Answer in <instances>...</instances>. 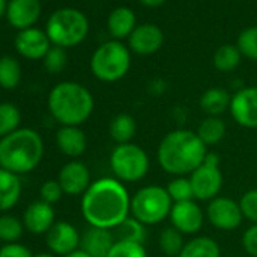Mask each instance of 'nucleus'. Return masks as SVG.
I'll use <instances>...</instances> for the list:
<instances>
[{"label":"nucleus","mask_w":257,"mask_h":257,"mask_svg":"<svg viewBox=\"0 0 257 257\" xmlns=\"http://www.w3.org/2000/svg\"><path fill=\"white\" fill-rule=\"evenodd\" d=\"M131 200L119 180L103 177L92 182L82 195L80 210L91 227L112 230L128 218Z\"/></svg>","instance_id":"1"},{"label":"nucleus","mask_w":257,"mask_h":257,"mask_svg":"<svg viewBox=\"0 0 257 257\" xmlns=\"http://www.w3.org/2000/svg\"><path fill=\"white\" fill-rule=\"evenodd\" d=\"M207 147L198 135L186 128L173 131L161 141L158 161L164 171L177 177L192 174L206 159Z\"/></svg>","instance_id":"2"},{"label":"nucleus","mask_w":257,"mask_h":257,"mask_svg":"<svg viewBox=\"0 0 257 257\" xmlns=\"http://www.w3.org/2000/svg\"><path fill=\"white\" fill-rule=\"evenodd\" d=\"M43 156V140L32 128H19L0 140V168L17 176L35 170Z\"/></svg>","instance_id":"3"},{"label":"nucleus","mask_w":257,"mask_h":257,"mask_svg":"<svg viewBox=\"0 0 257 257\" xmlns=\"http://www.w3.org/2000/svg\"><path fill=\"white\" fill-rule=\"evenodd\" d=\"M49 110L61 125H80L91 116L94 98L83 85L61 82L49 94Z\"/></svg>","instance_id":"4"},{"label":"nucleus","mask_w":257,"mask_h":257,"mask_svg":"<svg viewBox=\"0 0 257 257\" xmlns=\"http://www.w3.org/2000/svg\"><path fill=\"white\" fill-rule=\"evenodd\" d=\"M89 23L83 13L74 8L55 11L46 25V34L52 44L67 49L80 44L88 35Z\"/></svg>","instance_id":"5"},{"label":"nucleus","mask_w":257,"mask_h":257,"mask_svg":"<svg viewBox=\"0 0 257 257\" xmlns=\"http://www.w3.org/2000/svg\"><path fill=\"white\" fill-rule=\"evenodd\" d=\"M131 68V52L113 40L103 43L91 56V71L101 82H116Z\"/></svg>","instance_id":"6"},{"label":"nucleus","mask_w":257,"mask_h":257,"mask_svg":"<svg viewBox=\"0 0 257 257\" xmlns=\"http://www.w3.org/2000/svg\"><path fill=\"white\" fill-rule=\"evenodd\" d=\"M173 200L165 188L150 185L141 188L131 200V213L144 225H153L170 216Z\"/></svg>","instance_id":"7"},{"label":"nucleus","mask_w":257,"mask_h":257,"mask_svg":"<svg viewBox=\"0 0 257 257\" xmlns=\"http://www.w3.org/2000/svg\"><path fill=\"white\" fill-rule=\"evenodd\" d=\"M147 153L137 144H118L110 155V168L119 182H138L149 173Z\"/></svg>","instance_id":"8"},{"label":"nucleus","mask_w":257,"mask_h":257,"mask_svg":"<svg viewBox=\"0 0 257 257\" xmlns=\"http://www.w3.org/2000/svg\"><path fill=\"white\" fill-rule=\"evenodd\" d=\"M194 198L201 201H212L219 197L222 188V174L219 170V156L215 153L206 155L204 162L189 176Z\"/></svg>","instance_id":"9"},{"label":"nucleus","mask_w":257,"mask_h":257,"mask_svg":"<svg viewBox=\"0 0 257 257\" xmlns=\"http://www.w3.org/2000/svg\"><path fill=\"white\" fill-rule=\"evenodd\" d=\"M207 219L219 230H234L240 225L243 215L239 203L227 197H216L207 206Z\"/></svg>","instance_id":"10"},{"label":"nucleus","mask_w":257,"mask_h":257,"mask_svg":"<svg viewBox=\"0 0 257 257\" xmlns=\"http://www.w3.org/2000/svg\"><path fill=\"white\" fill-rule=\"evenodd\" d=\"M233 119L246 128H257V86L239 89L230 103Z\"/></svg>","instance_id":"11"},{"label":"nucleus","mask_w":257,"mask_h":257,"mask_svg":"<svg viewBox=\"0 0 257 257\" xmlns=\"http://www.w3.org/2000/svg\"><path fill=\"white\" fill-rule=\"evenodd\" d=\"M46 242L53 254L65 257L80 246V234L70 222L58 221L46 233Z\"/></svg>","instance_id":"12"},{"label":"nucleus","mask_w":257,"mask_h":257,"mask_svg":"<svg viewBox=\"0 0 257 257\" xmlns=\"http://www.w3.org/2000/svg\"><path fill=\"white\" fill-rule=\"evenodd\" d=\"M170 219L173 227L177 228L182 234H194L203 227L204 213L194 200H189L174 203L170 213Z\"/></svg>","instance_id":"13"},{"label":"nucleus","mask_w":257,"mask_h":257,"mask_svg":"<svg viewBox=\"0 0 257 257\" xmlns=\"http://www.w3.org/2000/svg\"><path fill=\"white\" fill-rule=\"evenodd\" d=\"M58 182L67 195H83L91 186V176L88 167L80 161L65 164L58 176Z\"/></svg>","instance_id":"14"},{"label":"nucleus","mask_w":257,"mask_h":257,"mask_svg":"<svg viewBox=\"0 0 257 257\" xmlns=\"http://www.w3.org/2000/svg\"><path fill=\"white\" fill-rule=\"evenodd\" d=\"M16 50L26 59H44L50 50V40L46 32L37 28L20 31L16 37Z\"/></svg>","instance_id":"15"},{"label":"nucleus","mask_w":257,"mask_h":257,"mask_svg":"<svg viewBox=\"0 0 257 257\" xmlns=\"http://www.w3.org/2000/svg\"><path fill=\"white\" fill-rule=\"evenodd\" d=\"M41 16L40 0H10L7 19L16 29L25 31L32 28Z\"/></svg>","instance_id":"16"},{"label":"nucleus","mask_w":257,"mask_h":257,"mask_svg":"<svg viewBox=\"0 0 257 257\" xmlns=\"http://www.w3.org/2000/svg\"><path fill=\"white\" fill-rule=\"evenodd\" d=\"M164 44V32L156 25H141L128 37V47L141 56L156 53Z\"/></svg>","instance_id":"17"},{"label":"nucleus","mask_w":257,"mask_h":257,"mask_svg":"<svg viewBox=\"0 0 257 257\" xmlns=\"http://www.w3.org/2000/svg\"><path fill=\"white\" fill-rule=\"evenodd\" d=\"M25 227L34 234L47 233L55 224V210L52 204L44 203L43 200L35 201L28 206L23 216Z\"/></svg>","instance_id":"18"},{"label":"nucleus","mask_w":257,"mask_h":257,"mask_svg":"<svg viewBox=\"0 0 257 257\" xmlns=\"http://www.w3.org/2000/svg\"><path fill=\"white\" fill-rule=\"evenodd\" d=\"M113 243L115 236L106 228L89 227L80 236V249L91 257H107Z\"/></svg>","instance_id":"19"},{"label":"nucleus","mask_w":257,"mask_h":257,"mask_svg":"<svg viewBox=\"0 0 257 257\" xmlns=\"http://www.w3.org/2000/svg\"><path fill=\"white\" fill-rule=\"evenodd\" d=\"M56 146L68 158H79L86 150V137L79 125H62L56 132Z\"/></svg>","instance_id":"20"},{"label":"nucleus","mask_w":257,"mask_h":257,"mask_svg":"<svg viewBox=\"0 0 257 257\" xmlns=\"http://www.w3.org/2000/svg\"><path fill=\"white\" fill-rule=\"evenodd\" d=\"M135 29H137V16L131 8L119 7L109 14L107 31L116 41L122 38H128Z\"/></svg>","instance_id":"21"},{"label":"nucleus","mask_w":257,"mask_h":257,"mask_svg":"<svg viewBox=\"0 0 257 257\" xmlns=\"http://www.w3.org/2000/svg\"><path fill=\"white\" fill-rule=\"evenodd\" d=\"M22 195V182L17 174L0 168V212L13 209Z\"/></svg>","instance_id":"22"},{"label":"nucleus","mask_w":257,"mask_h":257,"mask_svg":"<svg viewBox=\"0 0 257 257\" xmlns=\"http://www.w3.org/2000/svg\"><path fill=\"white\" fill-rule=\"evenodd\" d=\"M231 97L222 88H210L203 92L200 98V107L209 116H219L227 109H230Z\"/></svg>","instance_id":"23"},{"label":"nucleus","mask_w":257,"mask_h":257,"mask_svg":"<svg viewBox=\"0 0 257 257\" xmlns=\"http://www.w3.org/2000/svg\"><path fill=\"white\" fill-rule=\"evenodd\" d=\"M137 134V121L128 113H118L109 122V135L118 144H128Z\"/></svg>","instance_id":"24"},{"label":"nucleus","mask_w":257,"mask_h":257,"mask_svg":"<svg viewBox=\"0 0 257 257\" xmlns=\"http://www.w3.org/2000/svg\"><path fill=\"white\" fill-rule=\"evenodd\" d=\"M179 257H221V249L212 237L198 236L185 243Z\"/></svg>","instance_id":"25"},{"label":"nucleus","mask_w":257,"mask_h":257,"mask_svg":"<svg viewBox=\"0 0 257 257\" xmlns=\"http://www.w3.org/2000/svg\"><path fill=\"white\" fill-rule=\"evenodd\" d=\"M225 124L219 116H207L200 122L197 128V135L201 140V143L207 147L222 141V138L225 137Z\"/></svg>","instance_id":"26"},{"label":"nucleus","mask_w":257,"mask_h":257,"mask_svg":"<svg viewBox=\"0 0 257 257\" xmlns=\"http://www.w3.org/2000/svg\"><path fill=\"white\" fill-rule=\"evenodd\" d=\"M115 230V240H125V242H135V243H141L144 245L146 239H147V231H146V225L143 222H140L138 219L127 218L124 219Z\"/></svg>","instance_id":"27"},{"label":"nucleus","mask_w":257,"mask_h":257,"mask_svg":"<svg viewBox=\"0 0 257 257\" xmlns=\"http://www.w3.org/2000/svg\"><path fill=\"white\" fill-rule=\"evenodd\" d=\"M22 80L20 62L13 56L0 58V86L4 89H14Z\"/></svg>","instance_id":"28"},{"label":"nucleus","mask_w":257,"mask_h":257,"mask_svg":"<svg viewBox=\"0 0 257 257\" xmlns=\"http://www.w3.org/2000/svg\"><path fill=\"white\" fill-rule=\"evenodd\" d=\"M240 58H242V53L239 52L237 46L224 44L219 49H216L213 55V65L216 70L222 73L233 71L240 64Z\"/></svg>","instance_id":"29"},{"label":"nucleus","mask_w":257,"mask_h":257,"mask_svg":"<svg viewBox=\"0 0 257 257\" xmlns=\"http://www.w3.org/2000/svg\"><path fill=\"white\" fill-rule=\"evenodd\" d=\"M22 121L20 110L13 103H0V138H5L19 131Z\"/></svg>","instance_id":"30"},{"label":"nucleus","mask_w":257,"mask_h":257,"mask_svg":"<svg viewBox=\"0 0 257 257\" xmlns=\"http://www.w3.org/2000/svg\"><path fill=\"white\" fill-rule=\"evenodd\" d=\"M159 246L162 249V252L168 257H179L185 242H183V234L174 228V227H167L162 230L161 236H159Z\"/></svg>","instance_id":"31"},{"label":"nucleus","mask_w":257,"mask_h":257,"mask_svg":"<svg viewBox=\"0 0 257 257\" xmlns=\"http://www.w3.org/2000/svg\"><path fill=\"white\" fill-rule=\"evenodd\" d=\"M23 234L22 222L13 215L0 216V240L7 243L17 242Z\"/></svg>","instance_id":"32"},{"label":"nucleus","mask_w":257,"mask_h":257,"mask_svg":"<svg viewBox=\"0 0 257 257\" xmlns=\"http://www.w3.org/2000/svg\"><path fill=\"white\" fill-rule=\"evenodd\" d=\"M165 189H167L168 195L171 197L173 203H182V201L194 200L191 180L186 179L185 176H180V177H176L174 180H171Z\"/></svg>","instance_id":"33"},{"label":"nucleus","mask_w":257,"mask_h":257,"mask_svg":"<svg viewBox=\"0 0 257 257\" xmlns=\"http://www.w3.org/2000/svg\"><path fill=\"white\" fill-rule=\"evenodd\" d=\"M237 49L242 56L257 61V26L243 29L237 37Z\"/></svg>","instance_id":"34"},{"label":"nucleus","mask_w":257,"mask_h":257,"mask_svg":"<svg viewBox=\"0 0 257 257\" xmlns=\"http://www.w3.org/2000/svg\"><path fill=\"white\" fill-rule=\"evenodd\" d=\"M107 257H147V251L141 243L115 240Z\"/></svg>","instance_id":"35"},{"label":"nucleus","mask_w":257,"mask_h":257,"mask_svg":"<svg viewBox=\"0 0 257 257\" xmlns=\"http://www.w3.org/2000/svg\"><path fill=\"white\" fill-rule=\"evenodd\" d=\"M67 61H68V58H67L65 49L53 46V47H50V50L44 56V67H46V70L49 73L56 74V73H61L65 68Z\"/></svg>","instance_id":"36"},{"label":"nucleus","mask_w":257,"mask_h":257,"mask_svg":"<svg viewBox=\"0 0 257 257\" xmlns=\"http://www.w3.org/2000/svg\"><path fill=\"white\" fill-rule=\"evenodd\" d=\"M239 206H240L243 218H246L252 224H257V189L246 191L240 197Z\"/></svg>","instance_id":"37"},{"label":"nucleus","mask_w":257,"mask_h":257,"mask_svg":"<svg viewBox=\"0 0 257 257\" xmlns=\"http://www.w3.org/2000/svg\"><path fill=\"white\" fill-rule=\"evenodd\" d=\"M64 191L59 185L58 180H47L43 183V186L40 188V195H41V200L44 203H49V204H55L61 200Z\"/></svg>","instance_id":"38"},{"label":"nucleus","mask_w":257,"mask_h":257,"mask_svg":"<svg viewBox=\"0 0 257 257\" xmlns=\"http://www.w3.org/2000/svg\"><path fill=\"white\" fill-rule=\"evenodd\" d=\"M0 257H34L31 249L22 243H5L0 248Z\"/></svg>","instance_id":"39"},{"label":"nucleus","mask_w":257,"mask_h":257,"mask_svg":"<svg viewBox=\"0 0 257 257\" xmlns=\"http://www.w3.org/2000/svg\"><path fill=\"white\" fill-rule=\"evenodd\" d=\"M242 245L249 255L257 257V224H252L246 228L242 236Z\"/></svg>","instance_id":"40"},{"label":"nucleus","mask_w":257,"mask_h":257,"mask_svg":"<svg viewBox=\"0 0 257 257\" xmlns=\"http://www.w3.org/2000/svg\"><path fill=\"white\" fill-rule=\"evenodd\" d=\"M140 2L144 5V7H149V8H158L161 5H164L167 0H140Z\"/></svg>","instance_id":"41"},{"label":"nucleus","mask_w":257,"mask_h":257,"mask_svg":"<svg viewBox=\"0 0 257 257\" xmlns=\"http://www.w3.org/2000/svg\"><path fill=\"white\" fill-rule=\"evenodd\" d=\"M65 257H91L89 254H86L85 251H82V249H76V251H73V252H70L68 255H65Z\"/></svg>","instance_id":"42"},{"label":"nucleus","mask_w":257,"mask_h":257,"mask_svg":"<svg viewBox=\"0 0 257 257\" xmlns=\"http://www.w3.org/2000/svg\"><path fill=\"white\" fill-rule=\"evenodd\" d=\"M7 8H8L7 0H0V19H2L4 16H7Z\"/></svg>","instance_id":"43"},{"label":"nucleus","mask_w":257,"mask_h":257,"mask_svg":"<svg viewBox=\"0 0 257 257\" xmlns=\"http://www.w3.org/2000/svg\"><path fill=\"white\" fill-rule=\"evenodd\" d=\"M34 257H55V255H52V254H46V252H43V254H37V255H34Z\"/></svg>","instance_id":"44"}]
</instances>
